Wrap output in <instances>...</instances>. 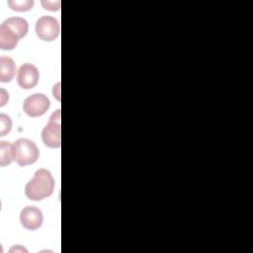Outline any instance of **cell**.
Here are the masks:
<instances>
[{
  "label": "cell",
  "mask_w": 253,
  "mask_h": 253,
  "mask_svg": "<svg viewBox=\"0 0 253 253\" xmlns=\"http://www.w3.org/2000/svg\"><path fill=\"white\" fill-rule=\"evenodd\" d=\"M54 179L51 173L44 169H39L34 177L27 183L25 194L32 201H41L53 193Z\"/></svg>",
  "instance_id": "6da1fadb"
},
{
  "label": "cell",
  "mask_w": 253,
  "mask_h": 253,
  "mask_svg": "<svg viewBox=\"0 0 253 253\" xmlns=\"http://www.w3.org/2000/svg\"><path fill=\"white\" fill-rule=\"evenodd\" d=\"M15 161L20 166H27L35 163L39 158V149L36 143L28 138L17 139L14 143Z\"/></svg>",
  "instance_id": "7a4b0ae2"
},
{
  "label": "cell",
  "mask_w": 253,
  "mask_h": 253,
  "mask_svg": "<svg viewBox=\"0 0 253 253\" xmlns=\"http://www.w3.org/2000/svg\"><path fill=\"white\" fill-rule=\"evenodd\" d=\"M42 140L47 147L58 148L61 144L60 110L54 112L42 131Z\"/></svg>",
  "instance_id": "3957f363"
},
{
  "label": "cell",
  "mask_w": 253,
  "mask_h": 253,
  "mask_svg": "<svg viewBox=\"0 0 253 253\" xmlns=\"http://www.w3.org/2000/svg\"><path fill=\"white\" fill-rule=\"evenodd\" d=\"M36 33L44 42L54 41L60 33L59 23L51 16H42L36 23Z\"/></svg>",
  "instance_id": "277c9868"
},
{
  "label": "cell",
  "mask_w": 253,
  "mask_h": 253,
  "mask_svg": "<svg viewBox=\"0 0 253 253\" xmlns=\"http://www.w3.org/2000/svg\"><path fill=\"white\" fill-rule=\"evenodd\" d=\"M49 106L50 102L45 95L36 93L26 98L23 104V110L29 117L37 118L45 114Z\"/></svg>",
  "instance_id": "5b68a950"
},
{
  "label": "cell",
  "mask_w": 253,
  "mask_h": 253,
  "mask_svg": "<svg viewBox=\"0 0 253 253\" xmlns=\"http://www.w3.org/2000/svg\"><path fill=\"white\" fill-rule=\"evenodd\" d=\"M39 70L31 63H24L20 66L17 75V83L23 89H32L39 82Z\"/></svg>",
  "instance_id": "8992f818"
},
{
  "label": "cell",
  "mask_w": 253,
  "mask_h": 253,
  "mask_svg": "<svg viewBox=\"0 0 253 253\" xmlns=\"http://www.w3.org/2000/svg\"><path fill=\"white\" fill-rule=\"evenodd\" d=\"M42 220V211L36 207H26L20 213L21 224L29 230H36L41 227Z\"/></svg>",
  "instance_id": "52a82bcc"
},
{
  "label": "cell",
  "mask_w": 253,
  "mask_h": 253,
  "mask_svg": "<svg viewBox=\"0 0 253 253\" xmlns=\"http://www.w3.org/2000/svg\"><path fill=\"white\" fill-rule=\"evenodd\" d=\"M19 37L8 27L1 24L0 26V47L3 50H11L16 47Z\"/></svg>",
  "instance_id": "ba28073f"
},
{
  "label": "cell",
  "mask_w": 253,
  "mask_h": 253,
  "mask_svg": "<svg viewBox=\"0 0 253 253\" xmlns=\"http://www.w3.org/2000/svg\"><path fill=\"white\" fill-rule=\"evenodd\" d=\"M6 27H8L10 30H12L18 37L19 39L24 38L29 31V24L28 22L21 17H11L6 19L3 23Z\"/></svg>",
  "instance_id": "9c48e42d"
},
{
  "label": "cell",
  "mask_w": 253,
  "mask_h": 253,
  "mask_svg": "<svg viewBox=\"0 0 253 253\" xmlns=\"http://www.w3.org/2000/svg\"><path fill=\"white\" fill-rule=\"evenodd\" d=\"M16 74V65L14 60L9 56L0 57V81L10 82Z\"/></svg>",
  "instance_id": "30bf717a"
},
{
  "label": "cell",
  "mask_w": 253,
  "mask_h": 253,
  "mask_svg": "<svg viewBox=\"0 0 253 253\" xmlns=\"http://www.w3.org/2000/svg\"><path fill=\"white\" fill-rule=\"evenodd\" d=\"M15 160L14 146L8 141L0 142V163L2 167L11 164Z\"/></svg>",
  "instance_id": "8fae6325"
},
{
  "label": "cell",
  "mask_w": 253,
  "mask_h": 253,
  "mask_svg": "<svg viewBox=\"0 0 253 253\" xmlns=\"http://www.w3.org/2000/svg\"><path fill=\"white\" fill-rule=\"evenodd\" d=\"M8 6L18 12L30 11L34 6L33 0H8Z\"/></svg>",
  "instance_id": "7c38bea8"
},
{
  "label": "cell",
  "mask_w": 253,
  "mask_h": 253,
  "mask_svg": "<svg viewBox=\"0 0 253 253\" xmlns=\"http://www.w3.org/2000/svg\"><path fill=\"white\" fill-rule=\"evenodd\" d=\"M0 135L4 136L6 135L12 128V121L9 116L5 114L0 115Z\"/></svg>",
  "instance_id": "4fadbf2b"
},
{
  "label": "cell",
  "mask_w": 253,
  "mask_h": 253,
  "mask_svg": "<svg viewBox=\"0 0 253 253\" xmlns=\"http://www.w3.org/2000/svg\"><path fill=\"white\" fill-rule=\"evenodd\" d=\"M42 4L44 7V9L49 10V11H56L60 7V2L59 1H57V2H55V1H42Z\"/></svg>",
  "instance_id": "5bb4252c"
}]
</instances>
